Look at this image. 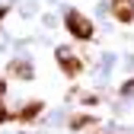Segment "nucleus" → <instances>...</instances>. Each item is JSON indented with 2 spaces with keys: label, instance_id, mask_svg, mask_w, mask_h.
Masks as SVG:
<instances>
[{
  "label": "nucleus",
  "instance_id": "obj_5",
  "mask_svg": "<svg viewBox=\"0 0 134 134\" xmlns=\"http://www.w3.org/2000/svg\"><path fill=\"white\" fill-rule=\"evenodd\" d=\"M38 112H42V105H38V102H32V105H26V109H23L19 115H16V118H19V121H32V118H35Z\"/></svg>",
  "mask_w": 134,
  "mask_h": 134
},
{
  "label": "nucleus",
  "instance_id": "obj_3",
  "mask_svg": "<svg viewBox=\"0 0 134 134\" xmlns=\"http://www.w3.org/2000/svg\"><path fill=\"white\" fill-rule=\"evenodd\" d=\"M58 64L64 67V74H70V77H77V74L83 70V61H80V58H74L67 48H61V51H58Z\"/></svg>",
  "mask_w": 134,
  "mask_h": 134
},
{
  "label": "nucleus",
  "instance_id": "obj_7",
  "mask_svg": "<svg viewBox=\"0 0 134 134\" xmlns=\"http://www.w3.org/2000/svg\"><path fill=\"white\" fill-rule=\"evenodd\" d=\"M3 93H7V83H3V80H0V99H3Z\"/></svg>",
  "mask_w": 134,
  "mask_h": 134
},
{
  "label": "nucleus",
  "instance_id": "obj_2",
  "mask_svg": "<svg viewBox=\"0 0 134 134\" xmlns=\"http://www.w3.org/2000/svg\"><path fill=\"white\" fill-rule=\"evenodd\" d=\"M109 10L118 23H134V0H109Z\"/></svg>",
  "mask_w": 134,
  "mask_h": 134
},
{
  "label": "nucleus",
  "instance_id": "obj_8",
  "mask_svg": "<svg viewBox=\"0 0 134 134\" xmlns=\"http://www.w3.org/2000/svg\"><path fill=\"white\" fill-rule=\"evenodd\" d=\"M3 16H7V10H0V19H3Z\"/></svg>",
  "mask_w": 134,
  "mask_h": 134
},
{
  "label": "nucleus",
  "instance_id": "obj_1",
  "mask_svg": "<svg viewBox=\"0 0 134 134\" xmlns=\"http://www.w3.org/2000/svg\"><path fill=\"white\" fill-rule=\"evenodd\" d=\"M64 26H67V32H70L74 38H80V42H86V38H93V23H90V16H83L80 10H70L64 16Z\"/></svg>",
  "mask_w": 134,
  "mask_h": 134
},
{
  "label": "nucleus",
  "instance_id": "obj_6",
  "mask_svg": "<svg viewBox=\"0 0 134 134\" xmlns=\"http://www.w3.org/2000/svg\"><path fill=\"white\" fill-rule=\"evenodd\" d=\"M10 118H16V115H10L7 109H0V121H10Z\"/></svg>",
  "mask_w": 134,
  "mask_h": 134
},
{
  "label": "nucleus",
  "instance_id": "obj_4",
  "mask_svg": "<svg viewBox=\"0 0 134 134\" xmlns=\"http://www.w3.org/2000/svg\"><path fill=\"white\" fill-rule=\"evenodd\" d=\"M10 74L19 77V80H29V77H32V67H29L26 61H13V64H10Z\"/></svg>",
  "mask_w": 134,
  "mask_h": 134
}]
</instances>
